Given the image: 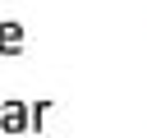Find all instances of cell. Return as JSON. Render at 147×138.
<instances>
[{"mask_svg": "<svg viewBox=\"0 0 147 138\" xmlns=\"http://www.w3.org/2000/svg\"><path fill=\"white\" fill-rule=\"evenodd\" d=\"M28 106L23 101H0V129L5 133H18V129H28Z\"/></svg>", "mask_w": 147, "mask_h": 138, "instance_id": "cell-1", "label": "cell"}, {"mask_svg": "<svg viewBox=\"0 0 147 138\" xmlns=\"http://www.w3.org/2000/svg\"><path fill=\"white\" fill-rule=\"evenodd\" d=\"M23 46V28L18 23H0V51H18Z\"/></svg>", "mask_w": 147, "mask_h": 138, "instance_id": "cell-2", "label": "cell"}]
</instances>
